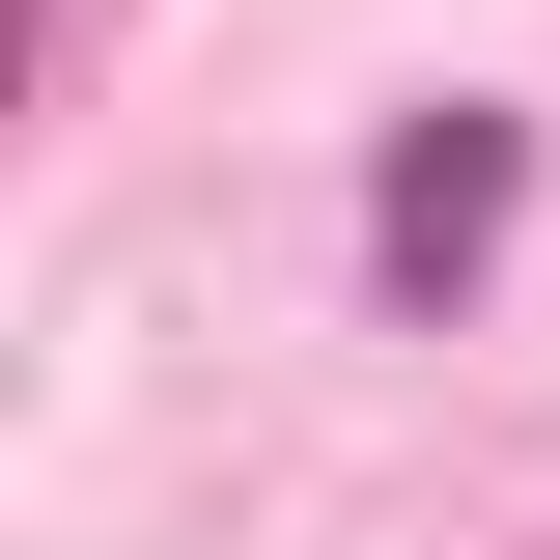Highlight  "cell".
<instances>
[{
	"instance_id": "6da1fadb",
	"label": "cell",
	"mask_w": 560,
	"mask_h": 560,
	"mask_svg": "<svg viewBox=\"0 0 560 560\" xmlns=\"http://www.w3.org/2000/svg\"><path fill=\"white\" fill-rule=\"evenodd\" d=\"M504 197H533V140H504V113H420L393 197H364V280H393V308H477V280H504Z\"/></svg>"
}]
</instances>
